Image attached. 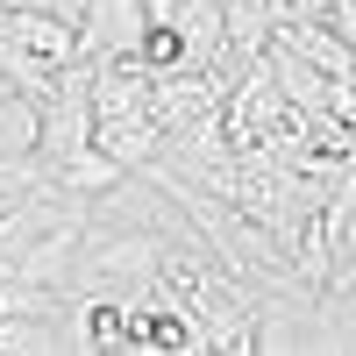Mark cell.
Instances as JSON below:
<instances>
[{
	"label": "cell",
	"mask_w": 356,
	"mask_h": 356,
	"mask_svg": "<svg viewBox=\"0 0 356 356\" xmlns=\"http://www.w3.org/2000/svg\"><path fill=\"white\" fill-rule=\"evenodd\" d=\"M0 207H8V200H0Z\"/></svg>",
	"instance_id": "obj_7"
},
{
	"label": "cell",
	"mask_w": 356,
	"mask_h": 356,
	"mask_svg": "<svg viewBox=\"0 0 356 356\" xmlns=\"http://www.w3.org/2000/svg\"><path fill=\"white\" fill-rule=\"evenodd\" d=\"M93 143V65L72 57L65 72H57V93L43 100V136H36V157L43 164H65L72 150Z\"/></svg>",
	"instance_id": "obj_1"
},
{
	"label": "cell",
	"mask_w": 356,
	"mask_h": 356,
	"mask_svg": "<svg viewBox=\"0 0 356 356\" xmlns=\"http://www.w3.org/2000/svg\"><path fill=\"white\" fill-rule=\"evenodd\" d=\"M221 114H228V143L235 150H250V143H271L285 122H292V100H285V86L271 79V65H264V50L243 65V79L228 86V100H221Z\"/></svg>",
	"instance_id": "obj_2"
},
{
	"label": "cell",
	"mask_w": 356,
	"mask_h": 356,
	"mask_svg": "<svg viewBox=\"0 0 356 356\" xmlns=\"http://www.w3.org/2000/svg\"><path fill=\"white\" fill-rule=\"evenodd\" d=\"M0 8H15V0H0Z\"/></svg>",
	"instance_id": "obj_6"
},
{
	"label": "cell",
	"mask_w": 356,
	"mask_h": 356,
	"mask_svg": "<svg viewBox=\"0 0 356 356\" xmlns=\"http://www.w3.org/2000/svg\"><path fill=\"white\" fill-rule=\"evenodd\" d=\"M29 8H43V15H65V22H79V15H86V0H29Z\"/></svg>",
	"instance_id": "obj_5"
},
{
	"label": "cell",
	"mask_w": 356,
	"mask_h": 356,
	"mask_svg": "<svg viewBox=\"0 0 356 356\" xmlns=\"http://www.w3.org/2000/svg\"><path fill=\"white\" fill-rule=\"evenodd\" d=\"M36 136H43V107L29 93H0V164L36 157Z\"/></svg>",
	"instance_id": "obj_4"
},
{
	"label": "cell",
	"mask_w": 356,
	"mask_h": 356,
	"mask_svg": "<svg viewBox=\"0 0 356 356\" xmlns=\"http://www.w3.org/2000/svg\"><path fill=\"white\" fill-rule=\"evenodd\" d=\"M143 29H150L143 0H86V15H79V57H86V65L122 57V50H136Z\"/></svg>",
	"instance_id": "obj_3"
}]
</instances>
